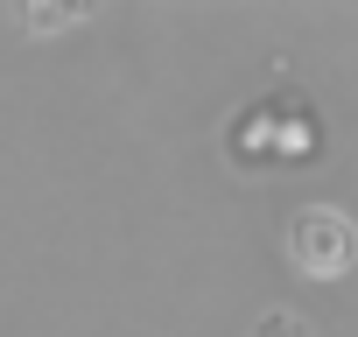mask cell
I'll use <instances>...</instances> for the list:
<instances>
[{
	"label": "cell",
	"mask_w": 358,
	"mask_h": 337,
	"mask_svg": "<svg viewBox=\"0 0 358 337\" xmlns=\"http://www.w3.org/2000/svg\"><path fill=\"white\" fill-rule=\"evenodd\" d=\"M246 337H309V323H302V309H288V302H267L260 316H253V330Z\"/></svg>",
	"instance_id": "obj_2"
},
{
	"label": "cell",
	"mask_w": 358,
	"mask_h": 337,
	"mask_svg": "<svg viewBox=\"0 0 358 337\" xmlns=\"http://www.w3.org/2000/svg\"><path fill=\"white\" fill-rule=\"evenodd\" d=\"M64 22H78V8H64V0H43V8H22V29H64Z\"/></svg>",
	"instance_id": "obj_3"
},
{
	"label": "cell",
	"mask_w": 358,
	"mask_h": 337,
	"mask_svg": "<svg viewBox=\"0 0 358 337\" xmlns=\"http://www.w3.org/2000/svg\"><path fill=\"white\" fill-rule=\"evenodd\" d=\"M281 246H288V260H295L309 281H337V274L358 267V225H351L337 204H302V211L288 218Z\"/></svg>",
	"instance_id": "obj_1"
}]
</instances>
